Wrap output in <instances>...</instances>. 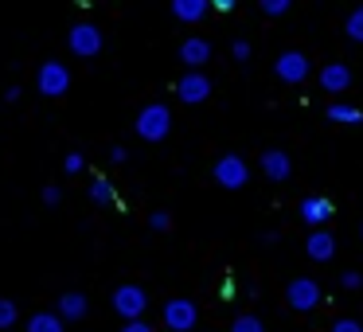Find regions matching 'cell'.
I'll return each instance as SVG.
<instances>
[{"label": "cell", "mask_w": 363, "mask_h": 332, "mask_svg": "<svg viewBox=\"0 0 363 332\" xmlns=\"http://www.w3.org/2000/svg\"><path fill=\"white\" fill-rule=\"evenodd\" d=\"M340 285H344V289H359V285H363V274H359V270H347V274L340 277Z\"/></svg>", "instance_id": "obj_25"}, {"label": "cell", "mask_w": 363, "mask_h": 332, "mask_svg": "<svg viewBox=\"0 0 363 332\" xmlns=\"http://www.w3.org/2000/svg\"><path fill=\"white\" fill-rule=\"evenodd\" d=\"M176 94H180L188 106H196V102H203V98L211 94V82H207V74H199V71H188L180 82H176Z\"/></svg>", "instance_id": "obj_9"}, {"label": "cell", "mask_w": 363, "mask_h": 332, "mask_svg": "<svg viewBox=\"0 0 363 332\" xmlns=\"http://www.w3.org/2000/svg\"><path fill=\"white\" fill-rule=\"evenodd\" d=\"M332 332H363V324L352 321V316H340V321L332 324Z\"/></svg>", "instance_id": "obj_24"}, {"label": "cell", "mask_w": 363, "mask_h": 332, "mask_svg": "<svg viewBox=\"0 0 363 332\" xmlns=\"http://www.w3.org/2000/svg\"><path fill=\"white\" fill-rule=\"evenodd\" d=\"M301 219H305L308 227H324V223L332 219V204H328V199H320V196L301 199Z\"/></svg>", "instance_id": "obj_13"}, {"label": "cell", "mask_w": 363, "mask_h": 332, "mask_svg": "<svg viewBox=\"0 0 363 332\" xmlns=\"http://www.w3.org/2000/svg\"><path fill=\"white\" fill-rule=\"evenodd\" d=\"M285 301H289L297 313H308V309L320 305V285H316L313 277H293V282L285 285Z\"/></svg>", "instance_id": "obj_5"}, {"label": "cell", "mask_w": 363, "mask_h": 332, "mask_svg": "<svg viewBox=\"0 0 363 332\" xmlns=\"http://www.w3.org/2000/svg\"><path fill=\"white\" fill-rule=\"evenodd\" d=\"M28 332H63V316L59 313H35L28 321Z\"/></svg>", "instance_id": "obj_17"}, {"label": "cell", "mask_w": 363, "mask_h": 332, "mask_svg": "<svg viewBox=\"0 0 363 332\" xmlns=\"http://www.w3.org/2000/svg\"><path fill=\"white\" fill-rule=\"evenodd\" d=\"M328 118H332V121H347V126H359V121H363V114L355 110V106L332 102V106H328Z\"/></svg>", "instance_id": "obj_18"}, {"label": "cell", "mask_w": 363, "mask_h": 332, "mask_svg": "<svg viewBox=\"0 0 363 332\" xmlns=\"http://www.w3.org/2000/svg\"><path fill=\"white\" fill-rule=\"evenodd\" d=\"M262 176H266V180H274V184L289 180V176H293V157H289V153H281V149L262 153Z\"/></svg>", "instance_id": "obj_8"}, {"label": "cell", "mask_w": 363, "mask_h": 332, "mask_svg": "<svg viewBox=\"0 0 363 332\" xmlns=\"http://www.w3.org/2000/svg\"><path fill=\"white\" fill-rule=\"evenodd\" d=\"M246 180H250V168H246V160H242V157L227 153V157L215 160V184H219V188L238 192V188H246Z\"/></svg>", "instance_id": "obj_2"}, {"label": "cell", "mask_w": 363, "mask_h": 332, "mask_svg": "<svg viewBox=\"0 0 363 332\" xmlns=\"http://www.w3.org/2000/svg\"><path fill=\"white\" fill-rule=\"evenodd\" d=\"M121 332H152V328L145 321H125V328H121Z\"/></svg>", "instance_id": "obj_30"}, {"label": "cell", "mask_w": 363, "mask_h": 332, "mask_svg": "<svg viewBox=\"0 0 363 332\" xmlns=\"http://www.w3.org/2000/svg\"><path fill=\"white\" fill-rule=\"evenodd\" d=\"M16 321H20V309H16V301L0 297V328H12Z\"/></svg>", "instance_id": "obj_20"}, {"label": "cell", "mask_w": 363, "mask_h": 332, "mask_svg": "<svg viewBox=\"0 0 363 332\" xmlns=\"http://www.w3.org/2000/svg\"><path fill=\"white\" fill-rule=\"evenodd\" d=\"M90 199H94V204H110V199H113V188H110V180H102V176H98V180L90 184Z\"/></svg>", "instance_id": "obj_22"}, {"label": "cell", "mask_w": 363, "mask_h": 332, "mask_svg": "<svg viewBox=\"0 0 363 332\" xmlns=\"http://www.w3.org/2000/svg\"><path fill=\"white\" fill-rule=\"evenodd\" d=\"M67 43H71L74 55L94 59L98 51H102V32H98L94 24H74V28H71V35H67Z\"/></svg>", "instance_id": "obj_7"}, {"label": "cell", "mask_w": 363, "mask_h": 332, "mask_svg": "<svg viewBox=\"0 0 363 332\" xmlns=\"http://www.w3.org/2000/svg\"><path fill=\"white\" fill-rule=\"evenodd\" d=\"M63 168H67V172H82V168H86V160H82V153H71V157L63 160Z\"/></svg>", "instance_id": "obj_26"}, {"label": "cell", "mask_w": 363, "mask_h": 332, "mask_svg": "<svg viewBox=\"0 0 363 332\" xmlns=\"http://www.w3.org/2000/svg\"><path fill=\"white\" fill-rule=\"evenodd\" d=\"M347 87H352V71H347L344 63H328L320 71V90L324 94H344Z\"/></svg>", "instance_id": "obj_11"}, {"label": "cell", "mask_w": 363, "mask_h": 332, "mask_svg": "<svg viewBox=\"0 0 363 332\" xmlns=\"http://www.w3.org/2000/svg\"><path fill=\"white\" fill-rule=\"evenodd\" d=\"M230 332H266V324H262V316H254V313H242V316H235V324H230Z\"/></svg>", "instance_id": "obj_19"}, {"label": "cell", "mask_w": 363, "mask_h": 332, "mask_svg": "<svg viewBox=\"0 0 363 332\" xmlns=\"http://www.w3.org/2000/svg\"><path fill=\"white\" fill-rule=\"evenodd\" d=\"M230 51H235V59H238V63H246V59H250V43H246V40H238Z\"/></svg>", "instance_id": "obj_29"}, {"label": "cell", "mask_w": 363, "mask_h": 332, "mask_svg": "<svg viewBox=\"0 0 363 332\" xmlns=\"http://www.w3.org/2000/svg\"><path fill=\"white\" fill-rule=\"evenodd\" d=\"M211 0H172V16L184 20V24H196V20L207 16Z\"/></svg>", "instance_id": "obj_15"}, {"label": "cell", "mask_w": 363, "mask_h": 332, "mask_svg": "<svg viewBox=\"0 0 363 332\" xmlns=\"http://www.w3.org/2000/svg\"><path fill=\"white\" fill-rule=\"evenodd\" d=\"M207 59H211V43H207V40H199V35H196V40H184L180 43V63L188 67V71H199Z\"/></svg>", "instance_id": "obj_12"}, {"label": "cell", "mask_w": 363, "mask_h": 332, "mask_svg": "<svg viewBox=\"0 0 363 332\" xmlns=\"http://www.w3.org/2000/svg\"><path fill=\"white\" fill-rule=\"evenodd\" d=\"M196 321H199V309L191 305L188 297H176V301H168V305H164L168 332H191V328H196Z\"/></svg>", "instance_id": "obj_6"}, {"label": "cell", "mask_w": 363, "mask_h": 332, "mask_svg": "<svg viewBox=\"0 0 363 332\" xmlns=\"http://www.w3.org/2000/svg\"><path fill=\"white\" fill-rule=\"evenodd\" d=\"M125 157H129V153H125V149H121V145H118V149H113V153H110V160H113V165H125Z\"/></svg>", "instance_id": "obj_31"}, {"label": "cell", "mask_w": 363, "mask_h": 332, "mask_svg": "<svg viewBox=\"0 0 363 332\" xmlns=\"http://www.w3.org/2000/svg\"><path fill=\"white\" fill-rule=\"evenodd\" d=\"M149 227H152V231H168V227H172V219H168V211H157V215L149 219Z\"/></svg>", "instance_id": "obj_27"}, {"label": "cell", "mask_w": 363, "mask_h": 332, "mask_svg": "<svg viewBox=\"0 0 363 332\" xmlns=\"http://www.w3.org/2000/svg\"><path fill=\"white\" fill-rule=\"evenodd\" d=\"M35 87H40V94L43 98H63L67 90H71V71H67L63 63H43L40 67V74H35Z\"/></svg>", "instance_id": "obj_3"}, {"label": "cell", "mask_w": 363, "mask_h": 332, "mask_svg": "<svg viewBox=\"0 0 363 332\" xmlns=\"http://www.w3.org/2000/svg\"><path fill=\"white\" fill-rule=\"evenodd\" d=\"M168 129H172V114H168V106L152 102V106H145V110L137 114V137H141V141H164Z\"/></svg>", "instance_id": "obj_1"}, {"label": "cell", "mask_w": 363, "mask_h": 332, "mask_svg": "<svg viewBox=\"0 0 363 332\" xmlns=\"http://www.w3.org/2000/svg\"><path fill=\"white\" fill-rule=\"evenodd\" d=\"M4 102H20V87H9V90H4Z\"/></svg>", "instance_id": "obj_32"}, {"label": "cell", "mask_w": 363, "mask_h": 332, "mask_svg": "<svg viewBox=\"0 0 363 332\" xmlns=\"http://www.w3.org/2000/svg\"><path fill=\"white\" fill-rule=\"evenodd\" d=\"M305 250H308V258H313V262H328L332 254H336V238H332L328 231H320V227H316L313 235H308Z\"/></svg>", "instance_id": "obj_14"}, {"label": "cell", "mask_w": 363, "mask_h": 332, "mask_svg": "<svg viewBox=\"0 0 363 332\" xmlns=\"http://www.w3.org/2000/svg\"><path fill=\"white\" fill-rule=\"evenodd\" d=\"M277 79L281 82H305L308 79V59L301 55V51H285L281 59H277Z\"/></svg>", "instance_id": "obj_10"}, {"label": "cell", "mask_w": 363, "mask_h": 332, "mask_svg": "<svg viewBox=\"0 0 363 332\" xmlns=\"http://www.w3.org/2000/svg\"><path fill=\"white\" fill-rule=\"evenodd\" d=\"M149 309V297H145L141 285H118L113 289V313L125 316V321H141V313Z\"/></svg>", "instance_id": "obj_4"}, {"label": "cell", "mask_w": 363, "mask_h": 332, "mask_svg": "<svg viewBox=\"0 0 363 332\" xmlns=\"http://www.w3.org/2000/svg\"><path fill=\"white\" fill-rule=\"evenodd\" d=\"M59 199H63V192H59L55 184H51V188H43V204H48V207H55Z\"/></svg>", "instance_id": "obj_28"}, {"label": "cell", "mask_w": 363, "mask_h": 332, "mask_svg": "<svg viewBox=\"0 0 363 332\" xmlns=\"http://www.w3.org/2000/svg\"><path fill=\"white\" fill-rule=\"evenodd\" d=\"M86 309H90V301L82 297V293H63V297H59V305H55V313L67 316V321H82V316H86Z\"/></svg>", "instance_id": "obj_16"}, {"label": "cell", "mask_w": 363, "mask_h": 332, "mask_svg": "<svg viewBox=\"0 0 363 332\" xmlns=\"http://www.w3.org/2000/svg\"><path fill=\"white\" fill-rule=\"evenodd\" d=\"M211 9H223V12H230V9H235V0H211Z\"/></svg>", "instance_id": "obj_33"}, {"label": "cell", "mask_w": 363, "mask_h": 332, "mask_svg": "<svg viewBox=\"0 0 363 332\" xmlns=\"http://www.w3.org/2000/svg\"><path fill=\"white\" fill-rule=\"evenodd\" d=\"M344 32H347V40H355V43H363V9H355L352 16H347V24H344Z\"/></svg>", "instance_id": "obj_21"}, {"label": "cell", "mask_w": 363, "mask_h": 332, "mask_svg": "<svg viewBox=\"0 0 363 332\" xmlns=\"http://www.w3.org/2000/svg\"><path fill=\"white\" fill-rule=\"evenodd\" d=\"M289 4H293V0H258L262 16H285V12H289Z\"/></svg>", "instance_id": "obj_23"}, {"label": "cell", "mask_w": 363, "mask_h": 332, "mask_svg": "<svg viewBox=\"0 0 363 332\" xmlns=\"http://www.w3.org/2000/svg\"><path fill=\"white\" fill-rule=\"evenodd\" d=\"M359 235H363V231H359Z\"/></svg>", "instance_id": "obj_34"}]
</instances>
